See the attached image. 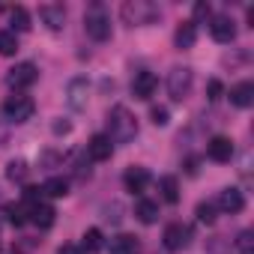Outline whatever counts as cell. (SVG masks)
Listing matches in <instances>:
<instances>
[{
	"instance_id": "cell-1",
	"label": "cell",
	"mask_w": 254,
	"mask_h": 254,
	"mask_svg": "<svg viewBox=\"0 0 254 254\" xmlns=\"http://www.w3.org/2000/svg\"><path fill=\"white\" fill-rule=\"evenodd\" d=\"M135 135H138L135 114L129 108H123V105L111 108V114H108V138H111V144H129V141H135Z\"/></svg>"
},
{
	"instance_id": "cell-2",
	"label": "cell",
	"mask_w": 254,
	"mask_h": 254,
	"mask_svg": "<svg viewBox=\"0 0 254 254\" xmlns=\"http://www.w3.org/2000/svg\"><path fill=\"white\" fill-rule=\"evenodd\" d=\"M159 18V9L147 0H129L123 3V21L132 24V27H141V24H153Z\"/></svg>"
},
{
	"instance_id": "cell-3",
	"label": "cell",
	"mask_w": 254,
	"mask_h": 254,
	"mask_svg": "<svg viewBox=\"0 0 254 254\" xmlns=\"http://www.w3.org/2000/svg\"><path fill=\"white\" fill-rule=\"evenodd\" d=\"M84 30H87V36L96 39V42L111 39V18H108V12H105L102 6H90L87 15H84Z\"/></svg>"
},
{
	"instance_id": "cell-4",
	"label": "cell",
	"mask_w": 254,
	"mask_h": 254,
	"mask_svg": "<svg viewBox=\"0 0 254 254\" xmlns=\"http://www.w3.org/2000/svg\"><path fill=\"white\" fill-rule=\"evenodd\" d=\"M191 84H194V72L189 66H174L171 75H168V93L174 102H183L189 93H191Z\"/></svg>"
},
{
	"instance_id": "cell-5",
	"label": "cell",
	"mask_w": 254,
	"mask_h": 254,
	"mask_svg": "<svg viewBox=\"0 0 254 254\" xmlns=\"http://www.w3.org/2000/svg\"><path fill=\"white\" fill-rule=\"evenodd\" d=\"M33 111H36V105H33L30 96H9L3 102V117L9 123H27L33 117Z\"/></svg>"
},
{
	"instance_id": "cell-6",
	"label": "cell",
	"mask_w": 254,
	"mask_h": 254,
	"mask_svg": "<svg viewBox=\"0 0 254 254\" xmlns=\"http://www.w3.org/2000/svg\"><path fill=\"white\" fill-rule=\"evenodd\" d=\"M36 78H39V69H36L33 63H18V66H12V69H9L6 84H9L12 90H27V87H33V84H36Z\"/></svg>"
},
{
	"instance_id": "cell-7",
	"label": "cell",
	"mask_w": 254,
	"mask_h": 254,
	"mask_svg": "<svg viewBox=\"0 0 254 254\" xmlns=\"http://www.w3.org/2000/svg\"><path fill=\"white\" fill-rule=\"evenodd\" d=\"M162 242H165L168 251H183V248H189V242H191V230H189L186 224H180V221H177V224H168Z\"/></svg>"
},
{
	"instance_id": "cell-8",
	"label": "cell",
	"mask_w": 254,
	"mask_h": 254,
	"mask_svg": "<svg viewBox=\"0 0 254 254\" xmlns=\"http://www.w3.org/2000/svg\"><path fill=\"white\" fill-rule=\"evenodd\" d=\"M209 36H212L218 45H230V42L236 39V24H233V18H227V15H215L212 24H209Z\"/></svg>"
},
{
	"instance_id": "cell-9",
	"label": "cell",
	"mask_w": 254,
	"mask_h": 254,
	"mask_svg": "<svg viewBox=\"0 0 254 254\" xmlns=\"http://www.w3.org/2000/svg\"><path fill=\"white\" fill-rule=\"evenodd\" d=\"M206 156H209L212 162H218V165L230 162V159H233V141H230V138H224V135L209 138V144H206Z\"/></svg>"
},
{
	"instance_id": "cell-10",
	"label": "cell",
	"mask_w": 254,
	"mask_h": 254,
	"mask_svg": "<svg viewBox=\"0 0 254 254\" xmlns=\"http://www.w3.org/2000/svg\"><path fill=\"white\" fill-rule=\"evenodd\" d=\"M87 156H90L93 162H108V159L114 156V144H111V138H108V135H93L90 144H87Z\"/></svg>"
},
{
	"instance_id": "cell-11",
	"label": "cell",
	"mask_w": 254,
	"mask_h": 254,
	"mask_svg": "<svg viewBox=\"0 0 254 254\" xmlns=\"http://www.w3.org/2000/svg\"><path fill=\"white\" fill-rule=\"evenodd\" d=\"M156 87H159V78L153 75V72H138L135 75V81H132V93H135V99H150L153 93H156Z\"/></svg>"
},
{
	"instance_id": "cell-12",
	"label": "cell",
	"mask_w": 254,
	"mask_h": 254,
	"mask_svg": "<svg viewBox=\"0 0 254 254\" xmlns=\"http://www.w3.org/2000/svg\"><path fill=\"white\" fill-rule=\"evenodd\" d=\"M39 18L45 21L48 30H63V24H66V9L57 6V3H45V6H39Z\"/></svg>"
},
{
	"instance_id": "cell-13",
	"label": "cell",
	"mask_w": 254,
	"mask_h": 254,
	"mask_svg": "<svg viewBox=\"0 0 254 254\" xmlns=\"http://www.w3.org/2000/svg\"><path fill=\"white\" fill-rule=\"evenodd\" d=\"M218 209H224V212H230V215L242 212V209H245V194H242L239 189H224V191L218 194Z\"/></svg>"
},
{
	"instance_id": "cell-14",
	"label": "cell",
	"mask_w": 254,
	"mask_h": 254,
	"mask_svg": "<svg viewBox=\"0 0 254 254\" xmlns=\"http://www.w3.org/2000/svg\"><path fill=\"white\" fill-rule=\"evenodd\" d=\"M123 183H126V189H129L132 194H135V191H144V189L150 186V171L135 165V168H129V171L123 174Z\"/></svg>"
},
{
	"instance_id": "cell-15",
	"label": "cell",
	"mask_w": 254,
	"mask_h": 254,
	"mask_svg": "<svg viewBox=\"0 0 254 254\" xmlns=\"http://www.w3.org/2000/svg\"><path fill=\"white\" fill-rule=\"evenodd\" d=\"M194 42H197V27H194V21H183V24L177 27L174 45H177L180 51H189V48H194Z\"/></svg>"
},
{
	"instance_id": "cell-16",
	"label": "cell",
	"mask_w": 254,
	"mask_h": 254,
	"mask_svg": "<svg viewBox=\"0 0 254 254\" xmlns=\"http://www.w3.org/2000/svg\"><path fill=\"white\" fill-rule=\"evenodd\" d=\"M87 93H90V84H87V78H75V81L69 84V105H72L75 111L87 108Z\"/></svg>"
},
{
	"instance_id": "cell-17",
	"label": "cell",
	"mask_w": 254,
	"mask_h": 254,
	"mask_svg": "<svg viewBox=\"0 0 254 254\" xmlns=\"http://www.w3.org/2000/svg\"><path fill=\"white\" fill-rule=\"evenodd\" d=\"M230 102H233L236 108H251V105H254V84H251V81L236 84V87L230 90Z\"/></svg>"
},
{
	"instance_id": "cell-18",
	"label": "cell",
	"mask_w": 254,
	"mask_h": 254,
	"mask_svg": "<svg viewBox=\"0 0 254 254\" xmlns=\"http://www.w3.org/2000/svg\"><path fill=\"white\" fill-rule=\"evenodd\" d=\"M54 218H57L54 206H48V203H36V206H30V221H33L36 227L48 230V227L54 224Z\"/></svg>"
},
{
	"instance_id": "cell-19",
	"label": "cell",
	"mask_w": 254,
	"mask_h": 254,
	"mask_svg": "<svg viewBox=\"0 0 254 254\" xmlns=\"http://www.w3.org/2000/svg\"><path fill=\"white\" fill-rule=\"evenodd\" d=\"M138 251H141V245L129 233H120V236L111 239V254H138Z\"/></svg>"
},
{
	"instance_id": "cell-20",
	"label": "cell",
	"mask_w": 254,
	"mask_h": 254,
	"mask_svg": "<svg viewBox=\"0 0 254 254\" xmlns=\"http://www.w3.org/2000/svg\"><path fill=\"white\" fill-rule=\"evenodd\" d=\"M135 215H138V221H144V224H156V221H159V203L141 197L138 206H135Z\"/></svg>"
},
{
	"instance_id": "cell-21",
	"label": "cell",
	"mask_w": 254,
	"mask_h": 254,
	"mask_svg": "<svg viewBox=\"0 0 254 254\" xmlns=\"http://www.w3.org/2000/svg\"><path fill=\"white\" fill-rule=\"evenodd\" d=\"M102 245H105V239H102V230L99 227H90L84 233V239H81V251H87V254H99Z\"/></svg>"
},
{
	"instance_id": "cell-22",
	"label": "cell",
	"mask_w": 254,
	"mask_h": 254,
	"mask_svg": "<svg viewBox=\"0 0 254 254\" xmlns=\"http://www.w3.org/2000/svg\"><path fill=\"white\" fill-rule=\"evenodd\" d=\"M9 24H12V33H15V30H18V33H27V30H30V12L21 9V6H15V9L9 12Z\"/></svg>"
},
{
	"instance_id": "cell-23",
	"label": "cell",
	"mask_w": 254,
	"mask_h": 254,
	"mask_svg": "<svg viewBox=\"0 0 254 254\" xmlns=\"http://www.w3.org/2000/svg\"><path fill=\"white\" fill-rule=\"evenodd\" d=\"M27 174H30V168H27L24 159H12V162L6 165V180H12V183H24Z\"/></svg>"
},
{
	"instance_id": "cell-24",
	"label": "cell",
	"mask_w": 254,
	"mask_h": 254,
	"mask_svg": "<svg viewBox=\"0 0 254 254\" xmlns=\"http://www.w3.org/2000/svg\"><path fill=\"white\" fill-rule=\"evenodd\" d=\"M42 194H48V197H66V194H69V183H66L63 177H51V180L42 186Z\"/></svg>"
},
{
	"instance_id": "cell-25",
	"label": "cell",
	"mask_w": 254,
	"mask_h": 254,
	"mask_svg": "<svg viewBox=\"0 0 254 254\" xmlns=\"http://www.w3.org/2000/svg\"><path fill=\"white\" fill-rule=\"evenodd\" d=\"M159 189H162V197L168 203H177L180 200V183H177V177H162L159 180Z\"/></svg>"
},
{
	"instance_id": "cell-26",
	"label": "cell",
	"mask_w": 254,
	"mask_h": 254,
	"mask_svg": "<svg viewBox=\"0 0 254 254\" xmlns=\"http://www.w3.org/2000/svg\"><path fill=\"white\" fill-rule=\"evenodd\" d=\"M15 51H18V39H15V33H12V30L0 33V57H12Z\"/></svg>"
},
{
	"instance_id": "cell-27",
	"label": "cell",
	"mask_w": 254,
	"mask_h": 254,
	"mask_svg": "<svg viewBox=\"0 0 254 254\" xmlns=\"http://www.w3.org/2000/svg\"><path fill=\"white\" fill-rule=\"evenodd\" d=\"M236 251H239V254H254V233H251V230H242V233H239Z\"/></svg>"
},
{
	"instance_id": "cell-28",
	"label": "cell",
	"mask_w": 254,
	"mask_h": 254,
	"mask_svg": "<svg viewBox=\"0 0 254 254\" xmlns=\"http://www.w3.org/2000/svg\"><path fill=\"white\" fill-rule=\"evenodd\" d=\"M197 221H203V224H212L215 221V203H197Z\"/></svg>"
},
{
	"instance_id": "cell-29",
	"label": "cell",
	"mask_w": 254,
	"mask_h": 254,
	"mask_svg": "<svg viewBox=\"0 0 254 254\" xmlns=\"http://www.w3.org/2000/svg\"><path fill=\"white\" fill-rule=\"evenodd\" d=\"M150 120H153L156 126H168V123H171V114H168V108H162V105H156V108L150 111Z\"/></svg>"
},
{
	"instance_id": "cell-30",
	"label": "cell",
	"mask_w": 254,
	"mask_h": 254,
	"mask_svg": "<svg viewBox=\"0 0 254 254\" xmlns=\"http://www.w3.org/2000/svg\"><path fill=\"white\" fill-rule=\"evenodd\" d=\"M221 93H224L221 81H218V78H212V81L206 84V99H209V102H218V99H221Z\"/></svg>"
},
{
	"instance_id": "cell-31",
	"label": "cell",
	"mask_w": 254,
	"mask_h": 254,
	"mask_svg": "<svg viewBox=\"0 0 254 254\" xmlns=\"http://www.w3.org/2000/svg\"><path fill=\"white\" fill-rule=\"evenodd\" d=\"M9 221H12L15 227H18V224H24V221H27L24 209H21V206H12V209H9Z\"/></svg>"
},
{
	"instance_id": "cell-32",
	"label": "cell",
	"mask_w": 254,
	"mask_h": 254,
	"mask_svg": "<svg viewBox=\"0 0 254 254\" xmlns=\"http://www.w3.org/2000/svg\"><path fill=\"white\" fill-rule=\"evenodd\" d=\"M206 254H224V242H221V239H212V242L206 245Z\"/></svg>"
},
{
	"instance_id": "cell-33",
	"label": "cell",
	"mask_w": 254,
	"mask_h": 254,
	"mask_svg": "<svg viewBox=\"0 0 254 254\" xmlns=\"http://www.w3.org/2000/svg\"><path fill=\"white\" fill-rule=\"evenodd\" d=\"M51 129H54V135H69V132H72V126H69V123H54Z\"/></svg>"
},
{
	"instance_id": "cell-34",
	"label": "cell",
	"mask_w": 254,
	"mask_h": 254,
	"mask_svg": "<svg viewBox=\"0 0 254 254\" xmlns=\"http://www.w3.org/2000/svg\"><path fill=\"white\" fill-rule=\"evenodd\" d=\"M57 254H84V251H81V248H75V245H63Z\"/></svg>"
}]
</instances>
